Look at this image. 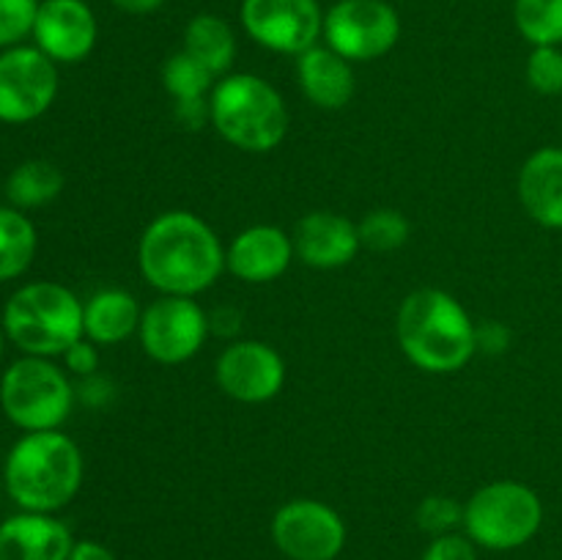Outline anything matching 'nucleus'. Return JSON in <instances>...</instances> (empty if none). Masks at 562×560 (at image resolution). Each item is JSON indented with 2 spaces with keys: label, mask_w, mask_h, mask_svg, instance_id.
I'll use <instances>...</instances> for the list:
<instances>
[{
  "label": "nucleus",
  "mask_w": 562,
  "mask_h": 560,
  "mask_svg": "<svg viewBox=\"0 0 562 560\" xmlns=\"http://www.w3.org/2000/svg\"><path fill=\"white\" fill-rule=\"evenodd\" d=\"M360 231V245L373 253H393L406 245L412 234V225L404 212L398 209H373L357 223Z\"/></svg>",
  "instance_id": "obj_26"
},
{
  "label": "nucleus",
  "mask_w": 562,
  "mask_h": 560,
  "mask_svg": "<svg viewBox=\"0 0 562 560\" xmlns=\"http://www.w3.org/2000/svg\"><path fill=\"white\" fill-rule=\"evenodd\" d=\"M184 53L206 66L214 77H225L236 58L234 27L223 16H192L184 27Z\"/></svg>",
  "instance_id": "obj_21"
},
{
  "label": "nucleus",
  "mask_w": 562,
  "mask_h": 560,
  "mask_svg": "<svg viewBox=\"0 0 562 560\" xmlns=\"http://www.w3.org/2000/svg\"><path fill=\"white\" fill-rule=\"evenodd\" d=\"M527 82L532 91L543 97L562 93V49L560 47H532L527 58Z\"/></svg>",
  "instance_id": "obj_28"
},
{
  "label": "nucleus",
  "mask_w": 562,
  "mask_h": 560,
  "mask_svg": "<svg viewBox=\"0 0 562 560\" xmlns=\"http://www.w3.org/2000/svg\"><path fill=\"white\" fill-rule=\"evenodd\" d=\"M137 264L146 283L159 294L198 296L223 275L225 250L206 220L176 209L146 225L137 245Z\"/></svg>",
  "instance_id": "obj_1"
},
{
  "label": "nucleus",
  "mask_w": 562,
  "mask_h": 560,
  "mask_svg": "<svg viewBox=\"0 0 562 560\" xmlns=\"http://www.w3.org/2000/svg\"><path fill=\"white\" fill-rule=\"evenodd\" d=\"M209 104L214 130L241 152H272L289 132V110L280 91L250 71L225 75L209 93Z\"/></svg>",
  "instance_id": "obj_4"
},
{
  "label": "nucleus",
  "mask_w": 562,
  "mask_h": 560,
  "mask_svg": "<svg viewBox=\"0 0 562 560\" xmlns=\"http://www.w3.org/2000/svg\"><path fill=\"white\" fill-rule=\"evenodd\" d=\"M82 316L86 305L77 300L75 291L53 280H38L11 294L3 311V327L25 355L55 357L86 338Z\"/></svg>",
  "instance_id": "obj_5"
},
{
  "label": "nucleus",
  "mask_w": 562,
  "mask_h": 560,
  "mask_svg": "<svg viewBox=\"0 0 562 560\" xmlns=\"http://www.w3.org/2000/svg\"><path fill=\"white\" fill-rule=\"evenodd\" d=\"M0 355H3V335H0Z\"/></svg>",
  "instance_id": "obj_37"
},
{
  "label": "nucleus",
  "mask_w": 562,
  "mask_h": 560,
  "mask_svg": "<svg viewBox=\"0 0 562 560\" xmlns=\"http://www.w3.org/2000/svg\"><path fill=\"white\" fill-rule=\"evenodd\" d=\"M514 22L532 47L562 44V0H516Z\"/></svg>",
  "instance_id": "obj_24"
},
{
  "label": "nucleus",
  "mask_w": 562,
  "mask_h": 560,
  "mask_svg": "<svg viewBox=\"0 0 562 560\" xmlns=\"http://www.w3.org/2000/svg\"><path fill=\"white\" fill-rule=\"evenodd\" d=\"M58 93V69L38 47H11L0 55V121L25 124L49 110Z\"/></svg>",
  "instance_id": "obj_10"
},
{
  "label": "nucleus",
  "mask_w": 562,
  "mask_h": 560,
  "mask_svg": "<svg viewBox=\"0 0 562 560\" xmlns=\"http://www.w3.org/2000/svg\"><path fill=\"white\" fill-rule=\"evenodd\" d=\"M75 388L47 357H22L0 379V406L25 432H53L69 417Z\"/></svg>",
  "instance_id": "obj_7"
},
{
  "label": "nucleus",
  "mask_w": 562,
  "mask_h": 560,
  "mask_svg": "<svg viewBox=\"0 0 562 560\" xmlns=\"http://www.w3.org/2000/svg\"><path fill=\"white\" fill-rule=\"evenodd\" d=\"M173 113L176 121H179L184 130H203L206 124H212V104H209V97L176 102Z\"/></svg>",
  "instance_id": "obj_32"
},
{
  "label": "nucleus",
  "mask_w": 562,
  "mask_h": 560,
  "mask_svg": "<svg viewBox=\"0 0 562 560\" xmlns=\"http://www.w3.org/2000/svg\"><path fill=\"white\" fill-rule=\"evenodd\" d=\"M294 253L300 261L313 269H338L355 261L360 253V231L357 223L335 212H311L296 223Z\"/></svg>",
  "instance_id": "obj_16"
},
{
  "label": "nucleus",
  "mask_w": 562,
  "mask_h": 560,
  "mask_svg": "<svg viewBox=\"0 0 562 560\" xmlns=\"http://www.w3.org/2000/svg\"><path fill=\"white\" fill-rule=\"evenodd\" d=\"M415 519L420 530L431 533L434 538L448 536L456 527L464 525V505L456 503L453 497H445V494H431L417 505Z\"/></svg>",
  "instance_id": "obj_27"
},
{
  "label": "nucleus",
  "mask_w": 562,
  "mask_h": 560,
  "mask_svg": "<svg viewBox=\"0 0 562 560\" xmlns=\"http://www.w3.org/2000/svg\"><path fill=\"white\" fill-rule=\"evenodd\" d=\"M294 258V239L283 228L250 225L225 250V269L245 283H272Z\"/></svg>",
  "instance_id": "obj_15"
},
{
  "label": "nucleus",
  "mask_w": 562,
  "mask_h": 560,
  "mask_svg": "<svg viewBox=\"0 0 562 560\" xmlns=\"http://www.w3.org/2000/svg\"><path fill=\"white\" fill-rule=\"evenodd\" d=\"M64 362L71 373H77V377H93L99 368L97 344L88 338H80L77 344H71L69 349L64 351Z\"/></svg>",
  "instance_id": "obj_31"
},
{
  "label": "nucleus",
  "mask_w": 562,
  "mask_h": 560,
  "mask_svg": "<svg viewBox=\"0 0 562 560\" xmlns=\"http://www.w3.org/2000/svg\"><path fill=\"white\" fill-rule=\"evenodd\" d=\"M241 25L252 42L285 55H302L324 36L318 0H245Z\"/></svg>",
  "instance_id": "obj_11"
},
{
  "label": "nucleus",
  "mask_w": 562,
  "mask_h": 560,
  "mask_svg": "<svg viewBox=\"0 0 562 560\" xmlns=\"http://www.w3.org/2000/svg\"><path fill=\"white\" fill-rule=\"evenodd\" d=\"M36 256V228L20 209L0 206V280L20 278Z\"/></svg>",
  "instance_id": "obj_23"
},
{
  "label": "nucleus",
  "mask_w": 562,
  "mask_h": 560,
  "mask_svg": "<svg viewBox=\"0 0 562 560\" xmlns=\"http://www.w3.org/2000/svg\"><path fill=\"white\" fill-rule=\"evenodd\" d=\"M80 390H82V399H86L88 404L99 406V404H104V401H108L110 384L104 382V379H99L97 373H93V377H82Z\"/></svg>",
  "instance_id": "obj_35"
},
{
  "label": "nucleus",
  "mask_w": 562,
  "mask_h": 560,
  "mask_svg": "<svg viewBox=\"0 0 562 560\" xmlns=\"http://www.w3.org/2000/svg\"><path fill=\"white\" fill-rule=\"evenodd\" d=\"M33 38L55 64H77L97 44V16L86 0H44L33 22Z\"/></svg>",
  "instance_id": "obj_14"
},
{
  "label": "nucleus",
  "mask_w": 562,
  "mask_h": 560,
  "mask_svg": "<svg viewBox=\"0 0 562 560\" xmlns=\"http://www.w3.org/2000/svg\"><path fill=\"white\" fill-rule=\"evenodd\" d=\"M64 190V173L58 165L47 163V159H27V163L16 165L14 173L5 181V192L9 201L16 209H36L44 203L55 201Z\"/></svg>",
  "instance_id": "obj_22"
},
{
  "label": "nucleus",
  "mask_w": 562,
  "mask_h": 560,
  "mask_svg": "<svg viewBox=\"0 0 562 560\" xmlns=\"http://www.w3.org/2000/svg\"><path fill=\"white\" fill-rule=\"evenodd\" d=\"M401 20L384 0H338L324 14L327 47L349 64H366L387 55L398 44Z\"/></svg>",
  "instance_id": "obj_8"
},
{
  "label": "nucleus",
  "mask_w": 562,
  "mask_h": 560,
  "mask_svg": "<svg viewBox=\"0 0 562 560\" xmlns=\"http://www.w3.org/2000/svg\"><path fill=\"white\" fill-rule=\"evenodd\" d=\"M296 80L302 93L322 110H340L355 97L351 64L322 44L296 55Z\"/></svg>",
  "instance_id": "obj_19"
},
{
  "label": "nucleus",
  "mask_w": 562,
  "mask_h": 560,
  "mask_svg": "<svg viewBox=\"0 0 562 560\" xmlns=\"http://www.w3.org/2000/svg\"><path fill=\"white\" fill-rule=\"evenodd\" d=\"M541 497L519 481L486 483L464 505L467 536L486 549L525 547L541 530Z\"/></svg>",
  "instance_id": "obj_6"
},
{
  "label": "nucleus",
  "mask_w": 562,
  "mask_h": 560,
  "mask_svg": "<svg viewBox=\"0 0 562 560\" xmlns=\"http://www.w3.org/2000/svg\"><path fill=\"white\" fill-rule=\"evenodd\" d=\"M220 390L241 404L272 401L285 384V362L263 340H234L225 346L214 368Z\"/></svg>",
  "instance_id": "obj_13"
},
{
  "label": "nucleus",
  "mask_w": 562,
  "mask_h": 560,
  "mask_svg": "<svg viewBox=\"0 0 562 560\" xmlns=\"http://www.w3.org/2000/svg\"><path fill=\"white\" fill-rule=\"evenodd\" d=\"M82 483V453L66 434L27 432L5 459V489L20 508L53 514L75 500Z\"/></svg>",
  "instance_id": "obj_3"
},
{
  "label": "nucleus",
  "mask_w": 562,
  "mask_h": 560,
  "mask_svg": "<svg viewBox=\"0 0 562 560\" xmlns=\"http://www.w3.org/2000/svg\"><path fill=\"white\" fill-rule=\"evenodd\" d=\"M398 344L412 366L428 373H456L475 357L477 324L448 291L417 289L401 302Z\"/></svg>",
  "instance_id": "obj_2"
},
{
  "label": "nucleus",
  "mask_w": 562,
  "mask_h": 560,
  "mask_svg": "<svg viewBox=\"0 0 562 560\" xmlns=\"http://www.w3.org/2000/svg\"><path fill=\"white\" fill-rule=\"evenodd\" d=\"M110 3H113L119 11H124V14L143 16V14H154L157 9H162L165 0H110Z\"/></svg>",
  "instance_id": "obj_36"
},
{
  "label": "nucleus",
  "mask_w": 562,
  "mask_h": 560,
  "mask_svg": "<svg viewBox=\"0 0 562 560\" xmlns=\"http://www.w3.org/2000/svg\"><path fill=\"white\" fill-rule=\"evenodd\" d=\"M69 560H115L113 552L108 547H102L99 541H77L71 547Z\"/></svg>",
  "instance_id": "obj_34"
},
{
  "label": "nucleus",
  "mask_w": 562,
  "mask_h": 560,
  "mask_svg": "<svg viewBox=\"0 0 562 560\" xmlns=\"http://www.w3.org/2000/svg\"><path fill=\"white\" fill-rule=\"evenodd\" d=\"M214 80H217V77H214L206 66L198 64L192 55H187L184 49L170 55L162 64V88L168 91V97L173 99V102L206 97V93L214 91Z\"/></svg>",
  "instance_id": "obj_25"
},
{
  "label": "nucleus",
  "mask_w": 562,
  "mask_h": 560,
  "mask_svg": "<svg viewBox=\"0 0 562 560\" xmlns=\"http://www.w3.org/2000/svg\"><path fill=\"white\" fill-rule=\"evenodd\" d=\"M71 533L49 514L9 516L0 525V560H69Z\"/></svg>",
  "instance_id": "obj_17"
},
{
  "label": "nucleus",
  "mask_w": 562,
  "mask_h": 560,
  "mask_svg": "<svg viewBox=\"0 0 562 560\" xmlns=\"http://www.w3.org/2000/svg\"><path fill=\"white\" fill-rule=\"evenodd\" d=\"M38 0H0V47L22 42L33 33Z\"/></svg>",
  "instance_id": "obj_29"
},
{
  "label": "nucleus",
  "mask_w": 562,
  "mask_h": 560,
  "mask_svg": "<svg viewBox=\"0 0 562 560\" xmlns=\"http://www.w3.org/2000/svg\"><path fill=\"white\" fill-rule=\"evenodd\" d=\"M519 201L543 228L562 231V148L543 146L519 170Z\"/></svg>",
  "instance_id": "obj_18"
},
{
  "label": "nucleus",
  "mask_w": 562,
  "mask_h": 560,
  "mask_svg": "<svg viewBox=\"0 0 562 560\" xmlns=\"http://www.w3.org/2000/svg\"><path fill=\"white\" fill-rule=\"evenodd\" d=\"M423 560H477L475 541L470 536H459V533L437 536L428 544Z\"/></svg>",
  "instance_id": "obj_30"
},
{
  "label": "nucleus",
  "mask_w": 562,
  "mask_h": 560,
  "mask_svg": "<svg viewBox=\"0 0 562 560\" xmlns=\"http://www.w3.org/2000/svg\"><path fill=\"white\" fill-rule=\"evenodd\" d=\"M272 541L289 560H335L344 552L346 525L318 500H291L272 519Z\"/></svg>",
  "instance_id": "obj_12"
},
{
  "label": "nucleus",
  "mask_w": 562,
  "mask_h": 560,
  "mask_svg": "<svg viewBox=\"0 0 562 560\" xmlns=\"http://www.w3.org/2000/svg\"><path fill=\"white\" fill-rule=\"evenodd\" d=\"M140 305L135 296L124 289H104L97 291L86 302V316H82V329L86 338L99 346L124 344L132 333L140 329Z\"/></svg>",
  "instance_id": "obj_20"
},
{
  "label": "nucleus",
  "mask_w": 562,
  "mask_h": 560,
  "mask_svg": "<svg viewBox=\"0 0 562 560\" xmlns=\"http://www.w3.org/2000/svg\"><path fill=\"white\" fill-rule=\"evenodd\" d=\"M209 329H212V322L195 296L162 294L143 311L137 335H140L143 351L154 362L179 366L203 349Z\"/></svg>",
  "instance_id": "obj_9"
},
{
  "label": "nucleus",
  "mask_w": 562,
  "mask_h": 560,
  "mask_svg": "<svg viewBox=\"0 0 562 560\" xmlns=\"http://www.w3.org/2000/svg\"><path fill=\"white\" fill-rule=\"evenodd\" d=\"M514 333L503 322H483L477 324V351L486 355H503L510 349Z\"/></svg>",
  "instance_id": "obj_33"
}]
</instances>
